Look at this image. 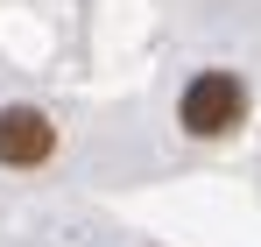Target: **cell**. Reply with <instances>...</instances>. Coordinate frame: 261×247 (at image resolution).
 <instances>
[{
    "instance_id": "2",
    "label": "cell",
    "mask_w": 261,
    "mask_h": 247,
    "mask_svg": "<svg viewBox=\"0 0 261 247\" xmlns=\"http://www.w3.org/2000/svg\"><path fill=\"white\" fill-rule=\"evenodd\" d=\"M57 156V120L43 106H0V169H43Z\"/></svg>"
},
{
    "instance_id": "1",
    "label": "cell",
    "mask_w": 261,
    "mask_h": 247,
    "mask_svg": "<svg viewBox=\"0 0 261 247\" xmlns=\"http://www.w3.org/2000/svg\"><path fill=\"white\" fill-rule=\"evenodd\" d=\"M176 127L191 141H226L247 127V78L240 71H191L176 92Z\"/></svg>"
}]
</instances>
